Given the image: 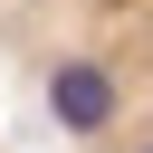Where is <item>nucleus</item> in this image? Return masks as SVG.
Here are the masks:
<instances>
[{
	"instance_id": "obj_1",
	"label": "nucleus",
	"mask_w": 153,
	"mask_h": 153,
	"mask_svg": "<svg viewBox=\"0 0 153 153\" xmlns=\"http://www.w3.org/2000/svg\"><path fill=\"white\" fill-rule=\"evenodd\" d=\"M0 67L67 153H153V0H0Z\"/></svg>"
}]
</instances>
